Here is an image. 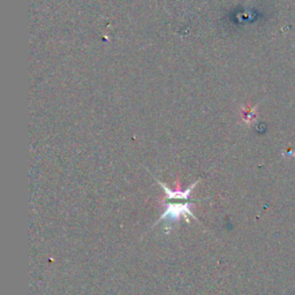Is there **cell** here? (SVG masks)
Listing matches in <instances>:
<instances>
[{"label":"cell","mask_w":295,"mask_h":295,"mask_svg":"<svg viewBox=\"0 0 295 295\" xmlns=\"http://www.w3.org/2000/svg\"><path fill=\"white\" fill-rule=\"evenodd\" d=\"M188 216L196 219V217L194 216V213L190 210V203H171L167 204L164 213L161 216L158 221H156V225L162 223V221H164L167 225H172L178 223L180 218L183 217L186 218V221H189Z\"/></svg>","instance_id":"cell-1"},{"label":"cell","mask_w":295,"mask_h":295,"mask_svg":"<svg viewBox=\"0 0 295 295\" xmlns=\"http://www.w3.org/2000/svg\"><path fill=\"white\" fill-rule=\"evenodd\" d=\"M158 181V180H157ZM160 183V185L163 187V189H164V192H165V199H173V198H179V199H188L189 196H190V193H192V190L196 187V185L198 184V180L196 181V183L193 184L192 186H190L189 188H187L186 190H171L170 188H167L166 186L161 183V181H158Z\"/></svg>","instance_id":"cell-2"}]
</instances>
